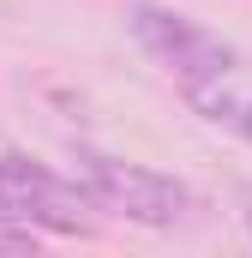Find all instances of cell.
Listing matches in <instances>:
<instances>
[{"instance_id": "6da1fadb", "label": "cell", "mask_w": 252, "mask_h": 258, "mask_svg": "<svg viewBox=\"0 0 252 258\" xmlns=\"http://www.w3.org/2000/svg\"><path fill=\"white\" fill-rule=\"evenodd\" d=\"M72 174H78V186H84V198L96 210H108L120 222H138V228H180L198 210V192L186 180H174L162 168H144V162H120V156L84 150Z\"/></svg>"}, {"instance_id": "7a4b0ae2", "label": "cell", "mask_w": 252, "mask_h": 258, "mask_svg": "<svg viewBox=\"0 0 252 258\" xmlns=\"http://www.w3.org/2000/svg\"><path fill=\"white\" fill-rule=\"evenodd\" d=\"M126 30H132V42H138L150 60L180 84V96L198 90V84H210V78H228V72L240 66L234 48H228L210 24H198L186 12H174V6H156V0H132V6H126Z\"/></svg>"}, {"instance_id": "3957f363", "label": "cell", "mask_w": 252, "mask_h": 258, "mask_svg": "<svg viewBox=\"0 0 252 258\" xmlns=\"http://www.w3.org/2000/svg\"><path fill=\"white\" fill-rule=\"evenodd\" d=\"M0 186L12 192V204L42 228V234H90V216L84 210H96L84 186H78V174L60 180L48 162H36V156H24V150H0Z\"/></svg>"}, {"instance_id": "277c9868", "label": "cell", "mask_w": 252, "mask_h": 258, "mask_svg": "<svg viewBox=\"0 0 252 258\" xmlns=\"http://www.w3.org/2000/svg\"><path fill=\"white\" fill-rule=\"evenodd\" d=\"M186 102H192L198 120H210V126H222V132L252 144V78H240V66L228 78H210V84L186 90Z\"/></svg>"}, {"instance_id": "5b68a950", "label": "cell", "mask_w": 252, "mask_h": 258, "mask_svg": "<svg viewBox=\"0 0 252 258\" xmlns=\"http://www.w3.org/2000/svg\"><path fill=\"white\" fill-rule=\"evenodd\" d=\"M42 246V228L12 204V192L0 186V252H36Z\"/></svg>"}, {"instance_id": "8992f818", "label": "cell", "mask_w": 252, "mask_h": 258, "mask_svg": "<svg viewBox=\"0 0 252 258\" xmlns=\"http://www.w3.org/2000/svg\"><path fill=\"white\" fill-rule=\"evenodd\" d=\"M240 216H246V240H252V198H246V210H240Z\"/></svg>"}]
</instances>
